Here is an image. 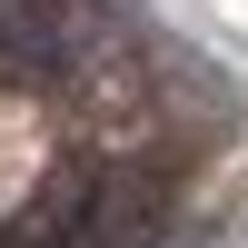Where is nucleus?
Masks as SVG:
<instances>
[{
    "mask_svg": "<svg viewBox=\"0 0 248 248\" xmlns=\"http://www.w3.org/2000/svg\"><path fill=\"white\" fill-rule=\"evenodd\" d=\"M0 50L60 70V60L79 50V10H70V0H0Z\"/></svg>",
    "mask_w": 248,
    "mask_h": 248,
    "instance_id": "1",
    "label": "nucleus"
}]
</instances>
